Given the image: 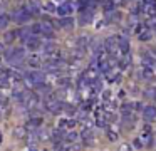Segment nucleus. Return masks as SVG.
I'll return each instance as SVG.
<instances>
[{
  "label": "nucleus",
  "mask_w": 156,
  "mask_h": 151,
  "mask_svg": "<svg viewBox=\"0 0 156 151\" xmlns=\"http://www.w3.org/2000/svg\"><path fill=\"white\" fill-rule=\"evenodd\" d=\"M45 82V76L41 70H29L25 74V84L29 86H44Z\"/></svg>",
  "instance_id": "1"
},
{
  "label": "nucleus",
  "mask_w": 156,
  "mask_h": 151,
  "mask_svg": "<svg viewBox=\"0 0 156 151\" xmlns=\"http://www.w3.org/2000/svg\"><path fill=\"white\" fill-rule=\"evenodd\" d=\"M24 57H25V50L22 47H14V49H10L7 52V60L12 66H19L24 60Z\"/></svg>",
  "instance_id": "2"
},
{
  "label": "nucleus",
  "mask_w": 156,
  "mask_h": 151,
  "mask_svg": "<svg viewBox=\"0 0 156 151\" xmlns=\"http://www.w3.org/2000/svg\"><path fill=\"white\" fill-rule=\"evenodd\" d=\"M10 19L14 20V22H17V23H27L29 20L32 19V13L29 12V10L25 9V5H24V7H20V9L14 10L12 15H10Z\"/></svg>",
  "instance_id": "3"
},
{
  "label": "nucleus",
  "mask_w": 156,
  "mask_h": 151,
  "mask_svg": "<svg viewBox=\"0 0 156 151\" xmlns=\"http://www.w3.org/2000/svg\"><path fill=\"white\" fill-rule=\"evenodd\" d=\"M74 12H76V5H74V2H71V0H67V2L61 3V5L57 7V13H61L62 17H72Z\"/></svg>",
  "instance_id": "4"
},
{
  "label": "nucleus",
  "mask_w": 156,
  "mask_h": 151,
  "mask_svg": "<svg viewBox=\"0 0 156 151\" xmlns=\"http://www.w3.org/2000/svg\"><path fill=\"white\" fill-rule=\"evenodd\" d=\"M39 35L52 39V37H54V25H52L51 22H47V20H42V22L39 23Z\"/></svg>",
  "instance_id": "5"
},
{
  "label": "nucleus",
  "mask_w": 156,
  "mask_h": 151,
  "mask_svg": "<svg viewBox=\"0 0 156 151\" xmlns=\"http://www.w3.org/2000/svg\"><path fill=\"white\" fill-rule=\"evenodd\" d=\"M22 42H24V45L27 47V49H30V50H35V49H39V47L42 45V42H41V39H39V35H34V34H30L29 37H25Z\"/></svg>",
  "instance_id": "6"
},
{
  "label": "nucleus",
  "mask_w": 156,
  "mask_h": 151,
  "mask_svg": "<svg viewBox=\"0 0 156 151\" xmlns=\"http://www.w3.org/2000/svg\"><path fill=\"white\" fill-rule=\"evenodd\" d=\"M45 107H47L49 113L59 114L62 109H64V104H62L61 101H57V99H47V101H45Z\"/></svg>",
  "instance_id": "7"
},
{
  "label": "nucleus",
  "mask_w": 156,
  "mask_h": 151,
  "mask_svg": "<svg viewBox=\"0 0 156 151\" xmlns=\"http://www.w3.org/2000/svg\"><path fill=\"white\" fill-rule=\"evenodd\" d=\"M92 19H94L92 7H86V9L81 10V17H79V23H81V25H86V23H89Z\"/></svg>",
  "instance_id": "8"
},
{
  "label": "nucleus",
  "mask_w": 156,
  "mask_h": 151,
  "mask_svg": "<svg viewBox=\"0 0 156 151\" xmlns=\"http://www.w3.org/2000/svg\"><path fill=\"white\" fill-rule=\"evenodd\" d=\"M118 49H119V56L129 54V40L126 37H118Z\"/></svg>",
  "instance_id": "9"
},
{
  "label": "nucleus",
  "mask_w": 156,
  "mask_h": 151,
  "mask_svg": "<svg viewBox=\"0 0 156 151\" xmlns=\"http://www.w3.org/2000/svg\"><path fill=\"white\" fill-rule=\"evenodd\" d=\"M27 64L30 67H41V64H42L41 54H29L27 56Z\"/></svg>",
  "instance_id": "10"
},
{
  "label": "nucleus",
  "mask_w": 156,
  "mask_h": 151,
  "mask_svg": "<svg viewBox=\"0 0 156 151\" xmlns=\"http://www.w3.org/2000/svg\"><path fill=\"white\" fill-rule=\"evenodd\" d=\"M143 116H144V119L148 121H153L156 117V106H146L143 107Z\"/></svg>",
  "instance_id": "11"
},
{
  "label": "nucleus",
  "mask_w": 156,
  "mask_h": 151,
  "mask_svg": "<svg viewBox=\"0 0 156 151\" xmlns=\"http://www.w3.org/2000/svg\"><path fill=\"white\" fill-rule=\"evenodd\" d=\"M41 7L42 5L37 2V0H27V3H25V9H27L32 15H35V13L41 12Z\"/></svg>",
  "instance_id": "12"
},
{
  "label": "nucleus",
  "mask_w": 156,
  "mask_h": 151,
  "mask_svg": "<svg viewBox=\"0 0 156 151\" xmlns=\"http://www.w3.org/2000/svg\"><path fill=\"white\" fill-rule=\"evenodd\" d=\"M59 23H61V27L62 29H66V30H71V29H74V19L72 17H62L61 20H59Z\"/></svg>",
  "instance_id": "13"
},
{
  "label": "nucleus",
  "mask_w": 156,
  "mask_h": 151,
  "mask_svg": "<svg viewBox=\"0 0 156 151\" xmlns=\"http://www.w3.org/2000/svg\"><path fill=\"white\" fill-rule=\"evenodd\" d=\"M42 9L47 10V12H51V13L57 12V7H55V3L51 2V0H44V2H42Z\"/></svg>",
  "instance_id": "14"
},
{
  "label": "nucleus",
  "mask_w": 156,
  "mask_h": 151,
  "mask_svg": "<svg viewBox=\"0 0 156 151\" xmlns=\"http://www.w3.org/2000/svg\"><path fill=\"white\" fill-rule=\"evenodd\" d=\"M119 12H116V10H106V20L108 22H116V20L119 19Z\"/></svg>",
  "instance_id": "15"
},
{
  "label": "nucleus",
  "mask_w": 156,
  "mask_h": 151,
  "mask_svg": "<svg viewBox=\"0 0 156 151\" xmlns=\"http://www.w3.org/2000/svg\"><path fill=\"white\" fill-rule=\"evenodd\" d=\"M76 119H61V123H59V128L61 129H66V128H74L76 126Z\"/></svg>",
  "instance_id": "16"
},
{
  "label": "nucleus",
  "mask_w": 156,
  "mask_h": 151,
  "mask_svg": "<svg viewBox=\"0 0 156 151\" xmlns=\"http://www.w3.org/2000/svg\"><path fill=\"white\" fill-rule=\"evenodd\" d=\"M42 124V119H39V117H34V119H30L27 123V126H25V129H35V128H39Z\"/></svg>",
  "instance_id": "17"
},
{
  "label": "nucleus",
  "mask_w": 156,
  "mask_h": 151,
  "mask_svg": "<svg viewBox=\"0 0 156 151\" xmlns=\"http://www.w3.org/2000/svg\"><path fill=\"white\" fill-rule=\"evenodd\" d=\"M9 22H10V17H9L5 12H0V30L5 29V27L9 25Z\"/></svg>",
  "instance_id": "18"
},
{
  "label": "nucleus",
  "mask_w": 156,
  "mask_h": 151,
  "mask_svg": "<svg viewBox=\"0 0 156 151\" xmlns=\"http://www.w3.org/2000/svg\"><path fill=\"white\" fill-rule=\"evenodd\" d=\"M138 37H139V40H141V42H148V40L151 39V30L146 27V29L143 30L141 34H138Z\"/></svg>",
  "instance_id": "19"
},
{
  "label": "nucleus",
  "mask_w": 156,
  "mask_h": 151,
  "mask_svg": "<svg viewBox=\"0 0 156 151\" xmlns=\"http://www.w3.org/2000/svg\"><path fill=\"white\" fill-rule=\"evenodd\" d=\"M17 37H19V35H17V30H9V32L4 35V40H5L7 44H10L12 40H15Z\"/></svg>",
  "instance_id": "20"
},
{
  "label": "nucleus",
  "mask_w": 156,
  "mask_h": 151,
  "mask_svg": "<svg viewBox=\"0 0 156 151\" xmlns=\"http://www.w3.org/2000/svg\"><path fill=\"white\" fill-rule=\"evenodd\" d=\"M25 134H27V129H25L24 126H19V128H15V129H14V136L17 138V139H22Z\"/></svg>",
  "instance_id": "21"
},
{
  "label": "nucleus",
  "mask_w": 156,
  "mask_h": 151,
  "mask_svg": "<svg viewBox=\"0 0 156 151\" xmlns=\"http://www.w3.org/2000/svg\"><path fill=\"white\" fill-rule=\"evenodd\" d=\"M79 139V134L71 131V133H66L64 134V141H77Z\"/></svg>",
  "instance_id": "22"
},
{
  "label": "nucleus",
  "mask_w": 156,
  "mask_h": 151,
  "mask_svg": "<svg viewBox=\"0 0 156 151\" xmlns=\"http://www.w3.org/2000/svg\"><path fill=\"white\" fill-rule=\"evenodd\" d=\"M10 87V81H9L7 76H0V89H7Z\"/></svg>",
  "instance_id": "23"
},
{
  "label": "nucleus",
  "mask_w": 156,
  "mask_h": 151,
  "mask_svg": "<svg viewBox=\"0 0 156 151\" xmlns=\"http://www.w3.org/2000/svg\"><path fill=\"white\" fill-rule=\"evenodd\" d=\"M143 77H144V79H151L153 77V67L143 66Z\"/></svg>",
  "instance_id": "24"
},
{
  "label": "nucleus",
  "mask_w": 156,
  "mask_h": 151,
  "mask_svg": "<svg viewBox=\"0 0 156 151\" xmlns=\"http://www.w3.org/2000/svg\"><path fill=\"white\" fill-rule=\"evenodd\" d=\"M108 138L111 141H116V139H118V131H116L114 128H109V129H108Z\"/></svg>",
  "instance_id": "25"
},
{
  "label": "nucleus",
  "mask_w": 156,
  "mask_h": 151,
  "mask_svg": "<svg viewBox=\"0 0 156 151\" xmlns=\"http://www.w3.org/2000/svg\"><path fill=\"white\" fill-rule=\"evenodd\" d=\"M86 7H92V0H79V9H86Z\"/></svg>",
  "instance_id": "26"
},
{
  "label": "nucleus",
  "mask_w": 156,
  "mask_h": 151,
  "mask_svg": "<svg viewBox=\"0 0 156 151\" xmlns=\"http://www.w3.org/2000/svg\"><path fill=\"white\" fill-rule=\"evenodd\" d=\"M133 146H134L136 149H143V139H141V138H134V141H133Z\"/></svg>",
  "instance_id": "27"
},
{
  "label": "nucleus",
  "mask_w": 156,
  "mask_h": 151,
  "mask_svg": "<svg viewBox=\"0 0 156 151\" xmlns=\"http://www.w3.org/2000/svg\"><path fill=\"white\" fill-rule=\"evenodd\" d=\"M71 84V79L69 77H62V79H59V86H69Z\"/></svg>",
  "instance_id": "28"
},
{
  "label": "nucleus",
  "mask_w": 156,
  "mask_h": 151,
  "mask_svg": "<svg viewBox=\"0 0 156 151\" xmlns=\"http://www.w3.org/2000/svg\"><path fill=\"white\" fill-rule=\"evenodd\" d=\"M134 32H136V34H141V32H143V23H136Z\"/></svg>",
  "instance_id": "29"
},
{
  "label": "nucleus",
  "mask_w": 156,
  "mask_h": 151,
  "mask_svg": "<svg viewBox=\"0 0 156 151\" xmlns=\"http://www.w3.org/2000/svg\"><path fill=\"white\" fill-rule=\"evenodd\" d=\"M79 149H81L79 144H72V146H71V151H79Z\"/></svg>",
  "instance_id": "30"
},
{
  "label": "nucleus",
  "mask_w": 156,
  "mask_h": 151,
  "mask_svg": "<svg viewBox=\"0 0 156 151\" xmlns=\"http://www.w3.org/2000/svg\"><path fill=\"white\" fill-rule=\"evenodd\" d=\"M119 151H131V148H129L128 144H122V146H121V149H119Z\"/></svg>",
  "instance_id": "31"
},
{
  "label": "nucleus",
  "mask_w": 156,
  "mask_h": 151,
  "mask_svg": "<svg viewBox=\"0 0 156 151\" xmlns=\"http://www.w3.org/2000/svg\"><path fill=\"white\" fill-rule=\"evenodd\" d=\"M27 151H37V149H35V146H30V148H29Z\"/></svg>",
  "instance_id": "32"
},
{
  "label": "nucleus",
  "mask_w": 156,
  "mask_h": 151,
  "mask_svg": "<svg viewBox=\"0 0 156 151\" xmlns=\"http://www.w3.org/2000/svg\"><path fill=\"white\" fill-rule=\"evenodd\" d=\"M0 52H4V44H0Z\"/></svg>",
  "instance_id": "33"
},
{
  "label": "nucleus",
  "mask_w": 156,
  "mask_h": 151,
  "mask_svg": "<svg viewBox=\"0 0 156 151\" xmlns=\"http://www.w3.org/2000/svg\"><path fill=\"white\" fill-rule=\"evenodd\" d=\"M149 2H154V0H144V3H149Z\"/></svg>",
  "instance_id": "34"
},
{
  "label": "nucleus",
  "mask_w": 156,
  "mask_h": 151,
  "mask_svg": "<svg viewBox=\"0 0 156 151\" xmlns=\"http://www.w3.org/2000/svg\"><path fill=\"white\" fill-rule=\"evenodd\" d=\"M0 143H2V134H0Z\"/></svg>",
  "instance_id": "35"
},
{
  "label": "nucleus",
  "mask_w": 156,
  "mask_h": 151,
  "mask_svg": "<svg viewBox=\"0 0 156 151\" xmlns=\"http://www.w3.org/2000/svg\"><path fill=\"white\" fill-rule=\"evenodd\" d=\"M154 101H156V94H154Z\"/></svg>",
  "instance_id": "36"
},
{
  "label": "nucleus",
  "mask_w": 156,
  "mask_h": 151,
  "mask_svg": "<svg viewBox=\"0 0 156 151\" xmlns=\"http://www.w3.org/2000/svg\"><path fill=\"white\" fill-rule=\"evenodd\" d=\"M45 151H49V149H45Z\"/></svg>",
  "instance_id": "37"
}]
</instances>
